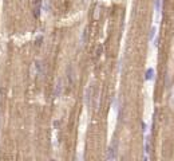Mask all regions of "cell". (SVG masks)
Returning <instances> with one entry per match:
<instances>
[{"label":"cell","instance_id":"8992f818","mask_svg":"<svg viewBox=\"0 0 174 161\" xmlns=\"http://www.w3.org/2000/svg\"><path fill=\"white\" fill-rule=\"evenodd\" d=\"M60 90H62V79H59V82H58V86H56V91H55V94H56V95H59V94H60Z\"/></svg>","mask_w":174,"mask_h":161},{"label":"cell","instance_id":"7a4b0ae2","mask_svg":"<svg viewBox=\"0 0 174 161\" xmlns=\"http://www.w3.org/2000/svg\"><path fill=\"white\" fill-rule=\"evenodd\" d=\"M92 91H94V89H92V86H88L87 90L84 91V102H86L87 107H91V99H92Z\"/></svg>","mask_w":174,"mask_h":161},{"label":"cell","instance_id":"ba28073f","mask_svg":"<svg viewBox=\"0 0 174 161\" xmlns=\"http://www.w3.org/2000/svg\"><path fill=\"white\" fill-rule=\"evenodd\" d=\"M170 105H172V107L174 109V90L172 91V99H170Z\"/></svg>","mask_w":174,"mask_h":161},{"label":"cell","instance_id":"3957f363","mask_svg":"<svg viewBox=\"0 0 174 161\" xmlns=\"http://www.w3.org/2000/svg\"><path fill=\"white\" fill-rule=\"evenodd\" d=\"M42 3H43V0H35V4H34V15H35V18H39L40 11H42Z\"/></svg>","mask_w":174,"mask_h":161},{"label":"cell","instance_id":"9c48e42d","mask_svg":"<svg viewBox=\"0 0 174 161\" xmlns=\"http://www.w3.org/2000/svg\"><path fill=\"white\" fill-rule=\"evenodd\" d=\"M94 18H95V19H98V18H99V8H96V10H95V12H94Z\"/></svg>","mask_w":174,"mask_h":161},{"label":"cell","instance_id":"6da1fadb","mask_svg":"<svg viewBox=\"0 0 174 161\" xmlns=\"http://www.w3.org/2000/svg\"><path fill=\"white\" fill-rule=\"evenodd\" d=\"M118 147H119L118 140H114L113 142L109 145L107 152H106V159L107 160H115V159H117V157H118Z\"/></svg>","mask_w":174,"mask_h":161},{"label":"cell","instance_id":"5b68a950","mask_svg":"<svg viewBox=\"0 0 174 161\" xmlns=\"http://www.w3.org/2000/svg\"><path fill=\"white\" fill-rule=\"evenodd\" d=\"M153 78H154V68H148L146 70V74H145V79L146 80H153Z\"/></svg>","mask_w":174,"mask_h":161},{"label":"cell","instance_id":"277c9868","mask_svg":"<svg viewBox=\"0 0 174 161\" xmlns=\"http://www.w3.org/2000/svg\"><path fill=\"white\" fill-rule=\"evenodd\" d=\"M161 10H162V0H156V19L160 20L161 18Z\"/></svg>","mask_w":174,"mask_h":161},{"label":"cell","instance_id":"52a82bcc","mask_svg":"<svg viewBox=\"0 0 174 161\" xmlns=\"http://www.w3.org/2000/svg\"><path fill=\"white\" fill-rule=\"evenodd\" d=\"M154 36H156V27H153L152 31H150V40H154Z\"/></svg>","mask_w":174,"mask_h":161}]
</instances>
